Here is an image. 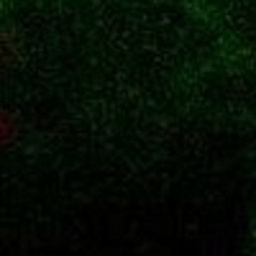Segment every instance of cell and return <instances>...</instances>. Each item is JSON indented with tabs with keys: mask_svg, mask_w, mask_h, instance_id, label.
Instances as JSON below:
<instances>
[{
	"mask_svg": "<svg viewBox=\"0 0 256 256\" xmlns=\"http://www.w3.org/2000/svg\"><path fill=\"white\" fill-rule=\"evenodd\" d=\"M24 59V36L18 28L0 24V74L16 70Z\"/></svg>",
	"mask_w": 256,
	"mask_h": 256,
	"instance_id": "6da1fadb",
	"label": "cell"
},
{
	"mask_svg": "<svg viewBox=\"0 0 256 256\" xmlns=\"http://www.w3.org/2000/svg\"><path fill=\"white\" fill-rule=\"evenodd\" d=\"M20 138H24V120H20L18 110L0 105V154L18 146Z\"/></svg>",
	"mask_w": 256,
	"mask_h": 256,
	"instance_id": "7a4b0ae2",
	"label": "cell"
}]
</instances>
